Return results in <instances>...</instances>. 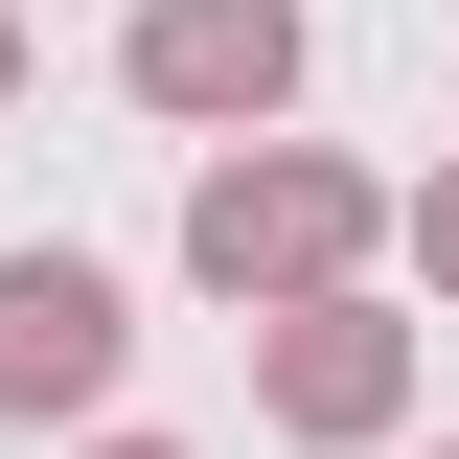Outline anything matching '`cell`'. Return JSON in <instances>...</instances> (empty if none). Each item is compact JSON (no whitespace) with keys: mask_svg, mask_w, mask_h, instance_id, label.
Segmentation results:
<instances>
[{"mask_svg":"<svg viewBox=\"0 0 459 459\" xmlns=\"http://www.w3.org/2000/svg\"><path fill=\"white\" fill-rule=\"evenodd\" d=\"M138 69H161L184 115H253V92L299 69V23H276V0H161V23H138Z\"/></svg>","mask_w":459,"mask_h":459,"instance_id":"6da1fadb","label":"cell"},{"mask_svg":"<svg viewBox=\"0 0 459 459\" xmlns=\"http://www.w3.org/2000/svg\"><path fill=\"white\" fill-rule=\"evenodd\" d=\"M92 368H115V299L69 276V253H23V276H0V391H23V413H69Z\"/></svg>","mask_w":459,"mask_h":459,"instance_id":"7a4b0ae2","label":"cell"},{"mask_svg":"<svg viewBox=\"0 0 459 459\" xmlns=\"http://www.w3.org/2000/svg\"><path fill=\"white\" fill-rule=\"evenodd\" d=\"M253 253H322V184H207V276H253Z\"/></svg>","mask_w":459,"mask_h":459,"instance_id":"3957f363","label":"cell"}]
</instances>
